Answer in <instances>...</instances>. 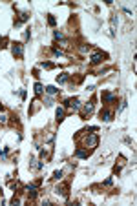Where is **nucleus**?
I'll use <instances>...</instances> for the list:
<instances>
[{"mask_svg": "<svg viewBox=\"0 0 137 206\" xmlns=\"http://www.w3.org/2000/svg\"><path fill=\"white\" fill-rule=\"evenodd\" d=\"M60 177H62V171H55L53 173V179H60Z\"/></svg>", "mask_w": 137, "mask_h": 206, "instance_id": "2eb2a0df", "label": "nucleus"}, {"mask_svg": "<svg viewBox=\"0 0 137 206\" xmlns=\"http://www.w3.org/2000/svg\"><path fill=\"white\" fill-rule=\"evenodd\" d=\"M53 53H55V55H57V57H60V55H62V51H60V49H59V47H53Z\"/></svg>", "mask_w": 137, "mask_h": 206, "instance_id": "dca6fc26", "label": "nucleus"}, {"mask_svg": "<svg viewBox=\"0 0 137 206\" xmlns=\"http://www.w3.org/2000/svg\"><path fill=\"white\" fill-rule=\"evenodd\" d=\"M64 104H66V108H73V109H77V108L80 106V104H79V99H75V97H73V99H66Z\"/></svg>", "mask_w": 137, "mask_h": 206, "instance_id": "f257e3e1", "label": "nucleus"}, {"mask_svg": "<svg viewBox=\"0 0 137 206\" xmlns=\"http://www.w3.org/2000/svg\"><path fill=\"white\" fill-rule=\"evenodd\" d=\"M55 38H59V40H62V33H59V31H55Z\"/></svg>", "mask_w": 137, "mask_h": 206, "instance_id": "a211bd4d", "label": "nucleus"}, {"mask_svg": "<svg viewBox=\"0 0 137 206\" xmlns=\"http://www.w3.org/2000/svg\"><path fill=\"white\" fill-rule=\"evenodd\" d=\"M26 191H27V195H29V199H35V195H37V186H35V184H31V186L26 188Z\"/></svg>", "mask_w": 137, "mask_h": 206, "instance_id": "39448f33", "label": "nucleus"}, {"mask_svg": "<svg viewBox=\"0 0 137 206\" xmlns=\"http://www.w3.org/2000/svg\"><path fill=\"white\" fill-rule=\"evenodd\" d=\"M11 51H13V55L15 57H22V44H13V47H11Z\"/></svg>", "mask_w": 137, "mask_h": 206, "instance_id": "20e7f679", "label": "nucleus"}, {"mask_svg": "<svg viewBox=\"0 0 137 206\" xmlns=\"http://www.w3.org/2000/svg\"><path fill=\"white\" fill-rule=\"evenodd\" d=\"M46 93L48 95H55V93H57V88H55V86H48L46 88Z\"/></svg>", "mask_w": 137, "mask_h": 206, "instance_id": "f8f14e48", "label": "nucleus"}, {"mask_svg": "<svg viewBox=\"0 0 137 206\" xmlns=\"http://www.w3.org/2000/svg\"><path fill=\"white\" fill-rule=\"evenodd\" d=\"M0 109H4V108H2V104H0Z\"/></svg>", "mask_w": 137, "mask_h": 206, "instance_id": "aec40b11", "label": "nucleus"}, {"mask_svg": "<svg viewBox=\"0 0 137 206\" xmlns=\"http://www.w3.org/2000/svg\"><path fill=\"white\" fill-rule=\"evenodd\" d=\"M112 117H113L112 111H106V109H104V111H101V119L102 120H112Z\"/></svg>", "mask_w": 137, "mask_h": 206, "instance_id": "0eeeda50", "label": "nucleus"}, {"mask_svg": "<svg viewBox=\"0 0 137 206\" xmlns=\"http://www.w3.org/2000/svg\"><path fill=\"white\" fill-rule=\"evenodd\" d=\"M75 155L80 157V159H86V157L90 155V152H84V150H77V152H75Z\"/></svg>", "mask_w": 137, "mask_h": 206, "instance_id": "6e6552de", "label": "nucleus"}, {"mask_svg": "<svg viewBox=\"0 0 137 206\" xmlns=\"http://www.w3.org/2000/svg\"><path fill=\"white\" fill-rule=\"evenodd\" d=\"M66 80H68V73H60V77H57V82H59V84H64Z\"/></svg>", "mask_w": 137, "mask_h": 206, "instance_id": "1a4fd4ad", "label": "nucleus"}, {"mask_svg": "<svg viewBox=\"0 0 137 206\" xmlns=\"http://www.w3.org/2000/svg\"><path fill=\"white\" fill-rule=\"evenodd\" d=\"M35 93H37V95H40V93H42V84H38V82L35 84Z\"/></svg>", "mask_w": 137, "mask_h": 206, "instance_id": "4468645a", "label": "nucleus"}, {"mask_svg": "<svg viewBox=\"0 0 137 206\" xmlns=\"http://www.w3.org/2000/svg\"><path fill=\"white\" fill-rule=\"evenodd\" d=\"M102 100H104V102H115V100H117V97L112 95V93H102Z\"/></svg>", "mask_w": 137, "mask_h": 206, "instance_id": "423d86ee", "label": "nucleus"}, {"mask_svg": "<svg viewBox=\"0 0 137 206\" xmlns=\"http://www.w3.org/2000/svg\"><path fill=\"white\" fill-rule=\"evenodd\" d=\"M104 57H106V55L101 53V51L93 53V55H92V64H99V62H102V58H104Z\"/></svg>", "mask_w": 137, "mask_h": 206, "instance_id": "7ed1b4c3", "label": "nucleus"}, {"mask_svg": "<svg viewBox=\"0 0 137 206\" xmlns=\"http://www.w3.org/2000/svg\"><path fill=\"white\" fill-rule=\"evenodd\" d=\"M42 68H46V70H51V68H53V64H50V62H44V64H42Z\"/></svg>", "mask_w": 137, "mask_h": 206, "instance_id": "f3484780", "label": "nucleus"}, {"mask_svg": "<svg viewBox=\"0 0 137 206\" xmlns=\"http://www.w3.org/2000/svg\"><path fill=\"white\" fill-rule=\"evenodd\" d=\"M68 188H66V184H60V186H57V193H62V195H66L68 191H66Z\"/></svg>", "mask_w": 137, "mask_h": 206, "instance_id": "9d476101", "label": "nucleus"}, {"mask_svg": "<svg viewBox=\"0 0 137 206\" xmlns=\"http://www.w3.org/2000/svg\"><path fill=\"white\" fill-rule=\"evenodd\" d=\"M93 111V104H84V113H92Z\"/></svg>", "mask_w": 137, "mask_h": 206, "instance_id": "ddd939ff", "label": "nucleus"}, {"mask_svg": "<svg viewBox=\"0 0 137 206\" xmlns=\"http://www.w3.org/2000/svg\"><path fill=\"white\" fill-rule=\"evenodd\" d=\"M97 144H99V139H97V135H90V137H88V139H86V146H90V148H95V146H97Z\"/></svg>", "mask_w": 137, "mask_h": 206, "instance_id": "f03ea898", "label": "nucleus"}, {"mask_svg": "<svg viewBox=\"0 0 137 206\" xmlns=\"http://www.w3.org/2000/svg\"><path fill=\"white\" fill-rule=\"evenodd\" d=\"M64 115H66V111H64L62 108H59V109H57V119H59V120H62V119H64Z\"/></svg>", "mask_w": 137, "mask_h": 206, "instance_id": "9b49d317", "label": "nucleus"}, {"mask_svg": "<svg viewBox=\"0 0 137 206\" xmlns=\"http://www.w3.org/2000/svg\"><path fill=\"white\" fill-rule=\"evenodd\" d=\"M48 22H50V24H51V26H55V18H53V17H51V15H50V18H48Z\"/></svg>", "mask_w": 137, "mask_h": 206, "instance_id": "6ab92c4d", "label": "nucleus"}]
</instances>
